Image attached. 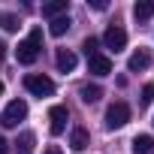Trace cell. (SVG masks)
Here are the masks:
<instances>
[{
    "label": "cell",
    "instance_id": "cell-1",
    "mask_svg": "<svg viewBox=\"0 0 154 154\" xmlns=\"http://www.w3.org/2000/svg\"><path fill=\"white\" fill-rule=\"evenodd\" d=\"M39 51H42V30H39V27H33V30L27 33V39H21V42H18L15 57H18V63L30 66V63L39 57Z\"/></svg>",
    "mask_w": 154,
    "mask_h": 154
},
{
    "label": "cell",
    "instance_id": "cell-2",
    "mask_svg": "<svg viewBox=\"0 0 154 154\" xmlns=\"http://www.w3.org/2000/svg\"><path fill=\"white\" fill-rule=\"evenodd\" d=\"M127 121H130V106H127V103L118 100V103H112V106L106 109V127H109V130H121Z\"/></svg>",
    "mask_w": 154,
    "mask_h": 154
},
{
    "label": "cell",
    "instance_id": "cell-3",
    "mask_svg": "<svg viewBox=\"0 0 154 154\" xmlns=\"http://www.w3.org/2000/svg\"><path fill=\"white\" fill-rule=\"evenodd\" d=\"M24 118H27V103L24 100H12L3 109V115H0V124L3 127H18V121H24Z\"/></svg>",
    "mask_w": 154,
    "mask_h": 154
},
{
    "label": "cell",
    "instance_id": "cell-4",
    "mask_svg": "<svg viewBox=\"0 0 154 154\" xmlns=\"http://www.w3.org/2000/svg\"><path fill=\"white\" fill-rule=\"evenodd\" d=\"M24 88L33 97H51L54 94V82L48 75H24Z\"/></svg>",
    "mask_w": 154,
    "mask_h": 154
},
{
    "label": "cell",
    "instance_id": "cell-5",
    "mask_svg": "<svg viewBox=\"0 0 154 154\" xmlns=\"http://www.w3.org/2000/svg\"><path fill=\"white\" fill-rule=\"evenodd\" d=\"M103 42H106V48L109 51H124L127 48V30L124 27H118V24H112V27H106V33H103Z\"/></svg>",
    "mask_w": 154,
    "mask_h": 154
},
{
    "label": "cell",
    "instance_id": "cell-6",
    "mask_svg": "<svg viewBox=\"0 0 154 154\" xmlns=\"http://www.w3.org/2000/svg\"><path fill=\"white\" fill-rule=\"evenodd\" d=\"M48 127H51V133L54 136H60L63 130H66V106H51L48 109Z\"/></svg>",
    "mask_w": 154,
    "mask_h": 154
},
{
    "label": "cell",
    "instance_id": "cell-7",
    "mask_svg": "<svg viewBox=\"0 0 154 154\" xmlns=\"http://www.w3.org/2000/svg\"><path fill=\"white\" fill-rule=\"evenodd\" d=\"M148 66H151V54H148L145 48L133 51L130 60H127V69H130V72H142V69H148Z\"/></svg>",
    "mask_w": 154,
    "mask_h": 154
},
{
    "label": "cell",
    "instance_id": "cell-8",
    "mask_svg": "<svg viewBox=\"0 0 154 154\" xmlns=\"http://www.w3.org/2000/svg\"><path fill=\"white\" fill-rule=\"evenodd\" d=\"M54 63H57V69H60V72H72L79 60H75V54H72L69 48H57V57H54Z\"/></svg>",
    "mask_w": 154,
    "mask_h": 154
},
{
    "label": "cell",
    "instance_id": "cell-9",
    "mask_svg": "<svg viewBox=\"0 0 154 154\" xmlns=\"http://www.w3.org/2000/svg\"><path fill=\"white\" fill-rule=\"evenodd\" d=\"M88 66H91L94 75H109V72H112V60H109L106 54H94V57H88Z\"/></svg>",
    "mask_w": 154,
    "mask_h": 154
},
{
    "label": "cell",
    "instance_id": "cell-10",
    "mask_svg": "<svg viewBox=\"0 0 154 154\" xmlns=\"http://www.w3.org/2000/svg\"><path fill=\"white\" fill-rule=\"evenodd\" d=\"M130 151H133V154H151V151H154V136H148V133L136 136L133 145H130Z\"/></svg>",
    "mask_w": 154,
    "mask_h": 154
},
{
    "label": "cell",
    "instance_id": "cell-11",
    "mask_svg": "<svg viewBox=\"0 0 154 154\" xmlns=\"http://www.w3.org/2000/svg\"><path fill=\"white\" fill-rule=\"evenodd\" d=\"M33 145H36V136L30 130H24L18 139H15V154H33Z\"/></svg>",
    "mask_w": 154,
    "mask_h": 154
},
{
    "label": "cell",
    "instance_id": "cell-12",
    "mask_svg": "<svg viewBox=\"0 0 154 154\" xmlns=\"http://www.w3.org/2000/svg\"><path fill=\"white\" fill-rule=\"evenodd\" d=\"M69 145H72V151H85V148L91 145L88 130H85V127H75V130H72V136H69Z\"/></svg>",
    "mask_w": 154,
    "mask_h": 154
},
{
    "label": "cell",
    "instance_id": "cell-13",
    "mask_svg": "<svg viewBox=\"0 0 154 154\" xmlns=\"http://www.w3.org/2000/svg\"><path fill=\"white\" fill-rule=\"evenodd\" d=\"M69 15H57V18H51V24H48V33L51 36H63L66 30H69Z\"/></svg>",
    "mask_w": 154,
    "mask_h": 154
},
{
    "label": "cell",
    "instance_id": "cell-14",
    "mask_svg": "<svg viewBox=\"0 0 154 154\" xmlns=\"http://www.w3.org/2000/svg\"><path fill=\"white\" fill-rule=\"evenodd\" d=\"M66 12V0H51V3H42V15L45 18H57Z\"/></svg>",
    "mask_w": 154,
    "mask_h": 154
},
{
    "label": "cell",
    "instance_id": "cell-15",
    "mask_svg": "<svg viewBox=\"0 0 154 154\" xmlns=\"http://www.w3.org/2000/svg\"><path fill=\"white\" fill-rule=\"evenodd\" d=\"M154 15V3H148V0H139V3L133 6V18L136 21H148Z\"/></svg>",
    "mask_w": 154,
    "mask_h": 154
},
{
    "label": "cell",
    "instance_id": "cell-16",
    "mask_svg": "<svg viewBox=\"0 0 154 154\" xmlns=\"http://www.w3.org/2000/svg\"><path fill=\"white\" fill-rule=\"evenodd\" d=\"M103 97V88L100 85H82V100L85 103H97Z\"/></svg>",
    "mask_w": 154,
    "mask_h": 154
},
{
    "label": "cell",
    "instance_id": "cell-17",
    "mask_svg": "<svg viewBox=\"0 0 154 154\" xmlns=\"http://www.w3.org/2000/svg\"><path fill=\"white\" fill-rule=\"evenodd\" d=\"M0 27H3L6 33H15V30H18V15H12V12H0Z\"/></svg>",
    "mask_w": 154,
    "mask_h": 154
},
{
    "label": "cell",
    "instance_id": "cell-18",
    "mask_svg": "<svg viewBox=\"0 0 154 154\" xmlns=\"http://www.w3.org/2000/svg\"><path fill=\"white\" fill-rule=\"evenodd\" d=\"M97 45H100V42H97V39H94V36H88V39H85V45H82V48H85V54H88V57H94V54H100V51H97Z\"/></svg>",
    "mask_w": 154,
    "mask_h": 154
},
{
    "label": "cell",
    "instance_id": "cell-19",
    "mask_svg": "<svg viewBox=\"0 0 154 154\" xmlns=\"http://www.w3.org/2000/svg\"><path fill=\"white\" fill-rule=\"evenodd\" d=\"M142 103H145V106L154 103V85H145V88H142Z\"/></svg>",
    "mask_w": 154,
    "mask_h": 154
},
{
    "label": "cell",
    "instance_id": "cell-20",
    "mask_svg": "<svg viewBox=\"0 0 154 154\" xmlns=\"http://www.w3.org/2000/svg\"><path fill=\"white\" fill-rule=\"evenodd\" d=\"M91 6H94V9H100V12H103V9H109L106 0H91Z\"/></svg>",
    "mask_w": 154,
    "mask_h": 154
},
{
    "label": "cell",
    "instance_id": "cell-21",
    "mask_svg": "<svg viewBox=\"0 0 154 154\" xmlns=\"http://www.w3.org/2000/svg\"><path fill=\"white\" fill-rule=\"evenodd\" d=\"M42 154H63V151H60V148H57V145H48V148H45V151H42Z\"/></svg>",
    "mask_w": 154,
    "mask_h": 154
},
{
    "label": "cell",
    "instance_id": "cell-22",
    "mask_svg": "<svg viewBox=\"0 0 154 154\" xmlns=\"http://www.w3.org/2000/svg\"><path fill=\"white\" fill-rule=\"evenodd\" d=\"M0 154H6V139L0 136Z\"/></svg>",
    "mask_w": 154,
    "mask_h": 154
},
{
    "label": "cell",
    "instance_id": "cell-23",
    "mask_svg": "<svg viewBox=\"0 0 154 154\" xmlns=\"http://www.w3.org/2000/svg\"><path fill=\"white\" fill-rule=\"evenodd\" d=\"M3 48H6V45H3V42H0V57H3Z\"/></svg>",
    "mask_w": 154,
    "mask_h": 154
},
{
    "label": "cell",
    "instance_id": "cell-24",
    "mask_svg": "<svg viewBox=\"0 0 154 154\" xmlns=\"http://www.w3.org/2000/svg\"><path fill=\"white\" fill-rule=\"evenodd\" d=\"M0 94H3V82H0Z\"/></svg>",
    "mask_w": 154,
    "mask_h": 154
}]
</instances>
